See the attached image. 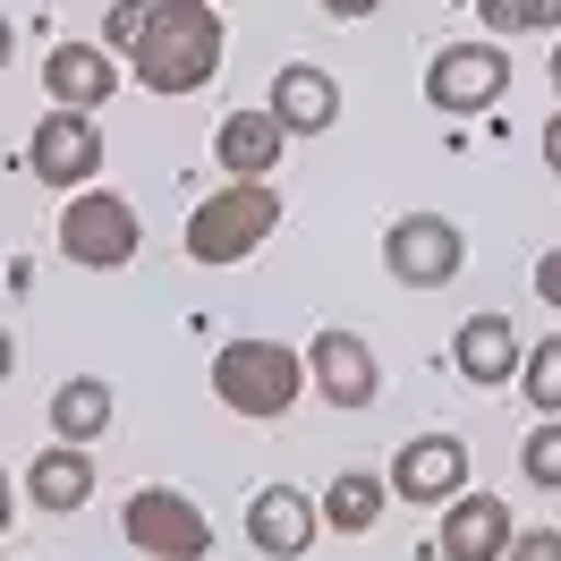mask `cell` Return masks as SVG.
<instances>
[{
	"mask_svg": "<svg viewBox=\"0 0 561 561\" xmlns=\"http://www.w3.org/2000/svg\"><path fill=\"white\" fill-rule=\"evenodd\" d=\"M221 51H230V35H221L213 0H153L145 35L128 43V77L145 94H196V85H213Z\"/></svg>",
	"mask_w": 561,
	"mask_h": 561,
	"instance_id": "obj_1",
	"label": "cell"
},
{
	"mask_svg": "<svg viewBox=\"0 0 561 561\" xmlns=\"http://www.w3.org/2000/svg\"><path fill=\"white\" fill-rule=\"evenodd\" d=\"M280 230V196L273 179H230V187H213L205 205L187 213V230H179V247L196 255V264H239V255H255V247Z\"/></svg>",
	"mask_w": 561,
	"mask_h": 561,
	"instance_id": "obj_2",
	"label": "cell"
},
{
	"mask_svg": "<svg viewBox=\"0 0 561 561\" xmlns=\"http://www.w3.org/2000/svg\"><path fill=\"white\" fill-rule=\"evenodd\" d=\"M213 391L239 417H289L298 391H307V357L280 350V341H221L213 350Z\"/></svg>",
	"mask_w": 561,
	"mask_h": 561,
	"instance_id": "obj_3",
	"label": "cell"
},
{
	"mask_svg": "<svg viewBox=\"0 0 561 561\" xmlns=\"http://www.w3.org/2000/svg\"><path fill=\"white\" fill-rule=\"evenodd\" d=\"M145 247V221L128 196H111V187H77L69 205H60V255H69L77 273H119V264H137Z\"/></svg>",
	"mask_w": 561,
	"mask_h": 561,
	"instance_id": "obj_4",
	"label": "cell"
},
{
	"mask_svg": "<svg viewBox=\"0 0 561 561\" xmlns=\"http://www.w3.org/2000/svg\"><path fill=\"white\" fill-rule=\"evenodd\" d=\"M103 153H111V137L94 128V111H43V128H35V145H26V171L43 179V187H60V196H77V187H94L103 179Z\"/></svg>",
	"mask_w": 561,
	"mask_h": 561,
	"instance_id": "obj_5",
	"label": "cell"
},
{
	"mask_svg": "<svg viewBox=\"0 0 561 561\" xmlns=\"http://www.w3.org/2000/svg\"><path fill=\"white\" fill-rule=\"evenodd\" d=\"M459 264H468V239L443 213H400L383 230V273L400 289H443V280H459Z\"/></svg>",
	"mask_w": 561,
	"mask_h": 561,
	"instance_id": "obj_6",
	"label": "cell"
},
{
	"mask_svg": "<svg viewBox=\"0 0 561 561\" xmlns=\"http://www.w3.org/2000/svg\"><path fill=\"white\" fill-rule=\"evenodd\" d=\"M119 527H128V545H145L153 561H205L213 553V519L171 485H137L128 511H119Z\"/></svg>",
	"mask_w": 561,
	"mask_h": 561,
	"instance_id": "obj_7",
	"label": "cell"
},
{
	"mask_svg": "<svg viewBox=\"0 0 561 561\" xmlns=\"http://www.w3.org/2000/svg\"><path fill=\"white\" fill-rule=\"evenodd\" d=\"M511 94V51L502 43H443L425 69V103L434 111H493Z\"/></svg>",
	"mask_w": 561,
	"mask_h": 561,
	"instance_id": "obj_8",
	"label": "cell"
},
{
	"mask_svg": "<svg viewBox=\"0 0 561 561\" xmlns=\"http://www.w3.org/2000/svg\"><path fill=\"white\" fill-rule=\"evenodd\" d=\"M511 536H519V519H511L502 493H451V502H443L434 553H443V561H502V553H511Z\"/></svg>",
	"mask_w": 561,
	"mask_h": 561,
	"instance_id": "obj_9",
	"label": "cell"
},
{
	"mask_svg": "<svg viewBox=\"0 0 561 561\" xmlns=\"http://www.w3.org/2000/svg\"><path fill=\"white\" fill-rule=\"evenodd\" d=\"M391 493L400 502H451V493H468V443L459 434H417V443H400V459L383 468Z\"/></svg>",
	"mask_w": 561,
	"mask_h": 561,
	"instance_id": "obj_10",
	"label": "cell"
},
{
	"mask_svg": "<svg viewBox=\"0 0 561 561\" xmlns=\"http://www.w3.org/2000/svg\"><path fill=\"white\" fill-rule=\"evenodd\" d=\"M307 383H316L332 409H375L383 366H375V350H366L357 332H316V350H307Z\"/></svg>",
	"mask_w": 561,
	"mask_h": 561,
	"instance_id": "obj_11",
	"label": "cell"
},
{
	"mask_svg": "<svg viewBox=\"0 0 561 561\" xmlns=\"http://www.w3.org/2000/svg\"><path fill=\"white\" fill-rule=\"evenodd\" d=\"M316 527L323 519H316V502H307L298 485H264L255 502H247V545H255L264 561H298L307 545H316Z\"/></svg>",
	"mask_w": 561,
	"mask_h": 561,
	"instance_id": "obj_12",
	"label": "cell"
},
{
	"mask_svg": "<svg viewBox=\"0 0 561 561\" xmlns=\"http://www.w3.org/2000/svg\"><path fill=\"white\" fill-rule=\"evenodd\" d=\"M119 60H111L103 43H60L51 60H43V85H51V103L60 111H103L111 94H119Z\"/></svg>",
	"mask_w": 561,
	"mask_h": 561,
	"instance_id": "obj_13",
	"label": "cell"
},
{
	"mask_svg": "<svg viewBox=\"0 0 561 561\" xmlns=\"http://www.w3.org/2000/svg\"><path fill=\"white\" fill-rule=\"evenodd\" d=\"M519 332H511V316H468L459 323V341H451V366L468 375L477 391H502V383H519Z\"/></svg>",
	"mask_w": 561,
	"mask_h": 561,
	"instance_id": "obj_14",
	"label": "cell"
},
{
	"mask_svg": "<svg viewBox=\"0 0 561 561\" xmlns=\"http://www.w3.org/2000/svg\"><path fill=\"white\" fill-rule=\"evenodd\" d=\"M280 145H289V128H280L273 111H230V119L213 128V162H221L230 179H273Z\"/></svg>",
	"mask_w": 561,
	"mask_h": 561,
	"instance_id": "obj_15",
	"label": "cell"
},
{
	"mask_svg": "<svg viewBox=\"0 0 561 561\" xmlns=\"http://www.w3.org/2000/svg\"><path fill=\"white\" fill-rule=\"evenodd\" d=\"M264 111H273L289 137H323V128L341 119V85L298 60V69H273V103H264Z\"/></svg>",
	"mask_w": 561,
	"mask_h": 561,
	"instance_id": "obj_16",
	"label": "cell"
},
{
	"mask_svg": "<svg viewBox=\"0 0 561 561\" xmlns=\"http://www.w3.org/2000/svg\"><path fill=\"white\" fill-rule=\"evenodd\" d=\"M85 493H94V451H85V443H51V451L26 468V502H35V511H60V519H69V511H85Z\"/></svg>",
	"mask_w": 561,
	"mask_h": 561,
	"instance_id": "obj_17",
	"label": "cell"
},
{
	"mask_svg": "<svg viewBox=\"0 0 561 561\" xmlns=\"http://www.w3.org/2000/svg\"><path fill=\"white\" fill-rule=\"evenodd\" d=\"M383 502H391V477H375V468H341V477L323 485L316 519L341 527V536H366V527L383 519Z\"/></svg>",
	"mask_w": 561,
	"mask_h": 561,
	"instance_id": "obj_18",
	"label": "cell"
},
{
	"mask_svg": "<svg viewBox=\"0 0 561 561\" xmlns=\"http://www.w3.org/2000/svg\"><path fill=\"white\" fill-rule=\"evenodd\" d=\"M51 434H60V443H85V451L111 434V383L103 375H77V383L51 391Z\"/></svg>",
	"mask_w": 561,
	"mask_h": 561,
	"instance_id": "obj_19",
	"label": "cell"
},
{
	"mask_svg": "<svg viewBox=\"0 0 561 561\" xmlns=\"http://www.w3.org/2000/svg\"><path fill=\"white\" fill-rule=\"evenodd\" d=\"M519 391H527V409L561 417V332H553V341H536V350L519 357Z\"/></svg>",
	"mask_w": 561,
	"mask_h": 561,
	"instance_id": "obj_20",
	"label": "cell"
},
{
	"mask_svg": "<svg viewBox=\"0 0 561 561\" xmlns=\"http://www.w3.org/2000/svg\"><path fill=\"white\" fill-rule=\"evenodd\" d=\"M493 35H553L561 26V0H477Z\"/></svg>",
	"mask_w": 561,
	"mask_h": 561,
	"instance_id": "obj_21",
	"label": "cell"
},
{
	"mask_svg": "<svg viewBox=\"0 0 561 561\" xmlns=\"http://www.w3.org/2000/svg\"><path fill=\"white\" fill-rule=\"evenodd\" d=\"M519 468H527V485L561 493V417H545V425H536V434L519 443Z\"/></svg>",
	"mask_w": 561,
	"mask_h": 561,
	"instance_id": "obj_22",
	"label": "cell"
},
{
	"mask_svg": "<svg viewBox=\"0 0 561 561\" xmlns=\"http://www.w3.org/2000/svg\"><path fill=\"white\" fill-rule=\"evenodd\" d=\"M145 18H153V0H111V26H103V51H128L145 35Z\"/></svg>",
	"mask_w": 561,
	"mask_h": 561,
	"instance_id": "obj_23",
	"label": "cell"
},
{
	"mask_svg": "<svg viewBox=\"0 0 561 561\" xmlns=\"http://www.w3.org/2000/svg\"><path fill=\"white\" fill-rule=\"evenodd\" d=\"M502 561H561V527H519Z\"/></svg>",
	"mask_w": 561,
	"mask_h": 561,
	"instance_id": "obj_24",
	"label": "cell"
},
{
	"mask_svg": "<svg viewBox=\"0 0 561 561\" xmlns=\"http://www.w3.org/2000/svg\"><path fill=\"white\" fill-rule=\"evenodd\" d=\"M536 298L561 316V247H545V255H536Z\"/></svg>",
	"mask_w": 561,
	"mask_h": 561,
	"instance_id": "obj_25",
	"label": "cell"
},
{
	"mask_svg": "<svg viewBox=\"0 0 561 561\" xmlns=\"http://www.w3.org/2000/svg\"><path fill=\"white\" fill-rule=\"evenodd\" d=\"M323 18H341V26H357V18H375V9H383V0H316Z\"/></svg>",
	"mask_w": 561,
	"mask_h": 561,
	"instance_id": "obj_26",
	"label": "cell"
},
{
	"mask_svg": "<svg viewBox=\"0 0 561 561\" xmlns=\"http://www.w3.org/2000/svg\"><path fill=\"white\" fill-rule=\"evenodd\" d=\"M545 171L561 179V103H553V119H545Z\"/></svg>",
	"mask_w": 561,
	"mask_h": 561,
	"instance_id": "obj_27",
	"label": "cell"
},
{
	"mask_svg": "<svg viewBox=\"0 0 561 561\" xmlns=\"http://www.w3.org/2000/svg\"><path fill=\"white\" fill-rule=\"evenodd\" d=\"M18 375V341H9V323H0V383Z\"/></svg>",
	"mask_w": 561,
	"mask_h": 561,
	"instance_id": "obj_28",
	"label": "cell"
},
{
	"mask_svg": "<svg viewBox=\"0 0 561 561\" xmlns=\"http://www.w3.org/2000/svg\"><path fill=\"white\" fill-rule=\"evenodd\" d=\"M9 511H18V485H9V468H0V536H9Z\"/></svg>",
	"mask_w": 561,
	"mask_h": 561,
	"instance_id": "obj_29",
	"label": "cell"
},
{
	"mask_svg": "<svg viewBox=\"0 0 561 561\" xmlns=\"http://www.w3.org/2000/svg\"><path fill=\"white\" fill-rule=\"evenodd\" d=\"M9 51H18V26H9V18H0V69H9Z\"/></svg>",
	"mask_w": 561,
	"mask_h": 561,
	"instance_id": "obj_30",
	"label": "cell"
},
{
	"mask_svg": "<svg viewBox=\"0 0 561 561\" xmlns=\"http://www.w3.org/2000/svg\"><path fill=\"white\" fill-rule=\"evenodd\" d=\"M553 103H561V43H553Z\"/></svg>",
	"mask_w": 561,
	"mask_h": 561,
	"instance_id": "obj_31",
	"label": "cell"
},
{
	"mask_svg": "<svg viewBox=\"0 0 561 561\" xmlns=\"http://www.w3.org/2000/svg\"><path fill=\"white\" fill-rule=\"evenodd\" d=\"M213 9H221V0H213Z\"/></svg>",
	"mask_w": 561,
	"mask_h": 561,
	"instance_id": "obj_32",
	"label": "cell"
}]
</instances>
